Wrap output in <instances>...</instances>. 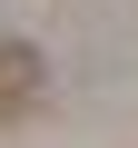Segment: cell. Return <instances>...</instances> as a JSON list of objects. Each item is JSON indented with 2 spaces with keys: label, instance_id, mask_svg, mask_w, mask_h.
Masks as SVG:
<instances>
[{
  "label": "cell",
  "instance_id": "6da1fadb",
  "mask_svg": "<svg viewBox=\"0 0 138 148\" xmlns=\"http://www.w3.org/2000/svg\"><path fill=\"white\" fill-rule=\"evenodd\" d=\"M30 79H40V59L30 49H0V109H30Z\"/></svg>",
  "mask_w": 138,
  "mask_h": 148
}]
</instances>
